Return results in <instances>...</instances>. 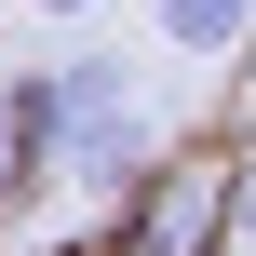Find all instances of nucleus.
<instances>
[{
  "label": "nucleus",
  "mask_w": 256,
  "mask_h": 256,
  "mask_svg": "<svg viewBox=\"0 0 256 256\" xmlns=\"http://www.w3.org/2000/svg\"><path fill=\"white\" fill-rule=\"evenodd\" d=\"M54 176L68 189H135L148 176V108H135L122 54H68L54 68Z\"/></svg>",
  "instance_id": "obj_1"
},
{
  "label": "nucleus",
  "mask_w": 256,
  "mask_h": 256,
  "mask_svg": "<svg viewBox=\"0 0 256 256\" xmlns=\"http://www.w3.org/2000/svg\"><path fill=\"white\" fill-rule=\"evenodd\" d=\"M0 189H14V202H27V189H54V68L0 81Z\"/></svg>",
  "instance_id": "obj_2"
},
{
  "label": "nucleus",
  "mask_w": 256,
  "mask_h": 256,
  "mask_svg": "<svg viewBox=\"0 0 256 256\" xmlns=\"http://www.w3.org/2000/svg\"><path fill=\"white\" fill-rule=\"evenodd\" d=\"M162 40L176 54H230V40H256V0H162Z\"/></svg>",
  "instance_id": "obj_3"
},
{
  "label": "nucleus",
  "mask_w": 256,
  "mask_h": 256,
  "mask_svg": "<svg viewBox=\"0 0 256 256\" xmlns=\"http://www.w3.org/2000/svg\"><path fill=\"white\" fill-rule=\"evenodd\" d=\"M27 14H94V0H27Z\"/></svg>",
  "instance_id": "obj_4"
},
{
  "label": "nucleus",
  "mask_w": 256,
  "mask_h": 256,
  "mask_svg": "<svg viewBox=\"0 0 256 256\" xmlns=\"http://www.w3.org/2000/svg\"><path fill=\"white\" fill-rule=\"evenodd\" d=\"M243 230H256V162H243Z\"/></svg>",
  "instance_id": "obj_5"
}]
</instances>
